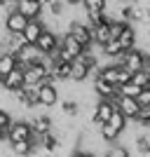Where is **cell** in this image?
<instances>
[{
	"label": "cell",
	"instance_id": "6da1fadb",
	"mask_svg": "<svg viewBox=\"0 0 150 157\" xmlns=\"http://www.w3.org/2000/svg\"><path fill=\"white\" fill-rule=\"evenodd\" d=\"M38 101L42 108H52L61 101V92L56 82H40L38 85Z\"/></svg>",
	"mask_w": 150,
	"mask_h": 157
},
{
	"label": "cell",
	"instance_id": "7a4b0ae2",
	"mask_svg": "<svg viewBox=\"0 0 150 157\" xmlns=\"http://www.w3.org/2000/svg\"><path fill=\"white\" fill-rule=\"evenodd\" d=\"M33 136V127L31 122H26V120H12V124L7 127L5 131V141L7 143H14V141H21V138H31Z\"/></svg>",
	"mask_w": 150,
	"mask_h": 157
},
{
	"label": "cell",
	"instance_id": "3957f363",
	"mask_svg": "<svg viewBox=\"0 0 150 157\" xmlns=\"http://www.w3.org/2000/svg\"><path fill=\"white\" fill-rule=\"evenodd\" d=\"M145 54H143V49H138V47H131V49H124L122 52V59H120V63L127 68V71H141L145 66Z\"/></svg>",
	"mask_w": 150,
	"mask_h": 157
},
{
	"label": "cell",
	"instance_id": "277c9868",
	"mask_svg": "<svg viewBox=\"0 0 150 157\" xmlns=\"http://www.w3.org/2000/svg\"><path fill=\"white\" fill-rule=\"evenodd\" d=\"M68 33L78 40L82 47H91L94 45V38H91V28L87 24H80V21H71L68 24Z\"/></svg>",
	"mask_w": 150,
	"mask_h": 157
},
{
	"label": "cell",
	"instance_id": "5b68a950",
	"mask_svg": "<svg viewBox=\"0 0 150 157\" xmlns=\"http://www.w3.org/2000/svg\"><path fill=\"white\" fill-rule=\"evenodd\" d=\"M33 45L38 47L40 54H45V56H47V54H52L54 49H56V33H54L52 28L45 26V28H42V33L38 35V40H35Z\"/></svg>",
	"mask_w": 150,
	"mask_h": 157
},
{
	"label": "cell",
	"instance_id": "8992f818",
	"mask_svg": "<svg viewBox=\"0 0 150 157\" xmlns=\"http://www.w3.org/2000/svg\"><path fill=\"white\" fill-rule=\"evenodd\" d=\"M113 110H115V103H110L108 98H98V103L94 105V110H91V122L96 127H101L106 120L110 117Z\"/></svg>",
	"mask_w": 150,
	"mask_h": 157
},
{
	"label": "cell",
	"instance_id": "52a82bcc",
	"mask_svg": "<svg viewBox=\"0 0 150 157\" xmlns=\"http://www.w3.org/2000/svg\"><path fill=\"white\" fill-rule=\"evenodd\" d=\"M24 87V71L21 68H12L5 78H0V89L5 92H17Z\"/></svg>",
	"mask_w": 150,
	"mask_h": 157
},
{
	"label": "cell",
	"instance_id": "ba28073f",
	"mask_svg": "<svg viewBox=\"0 0 150 157\" xmlns=\"http://www.w3.org/2000/svg\"><path fill=\"white\" fill-rule=\"evenodd\" d=\"M14 56H17V63H33V61H40L45 54H40V49L33 42H26L14 52Z\"/></svg>",
	"mask_w": 150,
	"mask_h": 157
},
{
	"label": "cell",
	"instance_id": "9c48e42d",
	"mask_svg": "<svg viewBox=\"0 0 150 157\" xmlns=\"http://www.w3.org/2000/svg\"><path fill=\"white\" fill-rule=\"evenodd\" d=\"M26 17L21 12H17V10H12V12L5 14V19H2V28H5L7 33H21L24 31V26H26Z\"/></svg>",
	"mask_w": 150,
	"mask_h": 157
},
{
	"label": "cell",
	"instance_id": "30bf717a",
	"mask_svg": "<svg viewBox=\"0 0 150 157\" xmlns=\"http://www.w3.org/2000/svg\"><path fill=\"white\" fill-rule=\"evenodd\" d=\"M117 110L122 113L127 120H136V115L141 113V105H138V101L134 96H122V94H120V98H117Z\"/></svg>",
	"mask_w": 150,
	"mask_h": 157
},
{
	"label": "cell",
	"instance_id": "8fae6325",
	"mask_svg": "<svg viewBox=\"0 0 150 157\" xmlns=\"http://www.w3.org/2000/svg\"><path fill=\"white\" fill-rule=\"evenodd\" d=\"M42 10H45V7L40 5L38 0H17V12H21L26 19L42 17Z\"/></svg>",
	"mask_w": 150,
	"mask_h": 157
},
{
	"label": "cell",
	"instance_id": "7c38bea8",
	"mask_svg": "<svg viewBox=\"0 0 150 157\" xmlns=\"http://www.w3.org/2000/svg\"><path fill=\"white\" fill-rule=\"evenodd\" d=\"M117 42H120V47H122V49H131V47H136V42H138V33H136V28L131 26L129 21L124 24L122 33L117 35Z\"/></svg>",
	"mask_w": 150,
	"mask_h": 157
},
{
	"label": "cell",
	"instance_id": "4fadbf2b",
	"mask_svg": "<svg viewBox=\"0 0 150 157\" xmlns=\"http://www.w3.org/2000/svg\"><path fill=\"white\" fill-rule=\"evenodd\" d=\"M42 28H45V21H40V17H35V19H28L26 26H24V38H26V42H35L38 40V35L42 33Z\"/></svg>",
	"mask_w": 150,
	"mask_h": 157
},
{
	"label": "cell",
	"instance_id": "5bb4252c",
	"mask_svg": "<svg viewBox=\"0 0 150 157\" xmlns=\"http://www.w3.org/2000/svg\"><path fill=\"white\" fill-rule=\"evenodd\" d=\"M91 92L96 94V96L106 98V96H110V94L115 92V85L108 82V80H103V78H94L91 80Z\"/></svg>",
	"mask_w": 150,
	"mask_h": 157
},
{
	"label": "cell",
	"instance_id": "9a60e30c",
	"mask_svg": "<svg viewBox=\"0 0 150 157\" xmlns=\"http://www.w3.org/2000/svg\"><path fill=\"white\" fill-rule=\"evenodd\" d=\"M87 78H89V68L73 59V63H71V78H68V80L75 82V85H82V82H87Z\"/></svg>",
	"mask_w": 150,
	"mask_h": 157
},
{
	"label": "cell",
	"instance_id": "2e32d148",
	"mask_svg": "<svg viewBox=\"0 0 150 157\" xmlns=\"http://www.w3.org/2000/svg\"><path fill=\"white\" fill-rule=\"evenodd\" d=\"M31 127H33V131H35V134H45V131L54 129V120L49 117V115H33Z\"/></svg>",
	"mask_w": 150,
	"mask_h": 157
},
{
	"label": "cell",
	"instance_id": "e0dca14e",
	"mask_svg": "<svg viewBox=\"0 0 150 157\" xmlns=\"http://www.w3.org/2000/svg\"><path fill=\"white\" fill-rule=\"evenodd\" d=\"M12 68H17V56L10 49H2L0 52V78H5Z\"/></svg>",
	"mask_w": 150,
	"mask_h": 157
},
{
	"label": "cell",
	"instance_id": "ac0fdd59",
	"mask_svg": "<svg viewBox=\"0 0 150 157\" xmlns=\"http://www.w3.org/2000/svg\"><path fill=\"white\" fill-rule=\"evenodd\" d=\"M106 122H108V124H110L113 129H115V131H117V134H120V136H122V131L127 129V122H129V120H127V117H124V115H122V113H120L117 108H115V110L110 113V117L106 120Z\"/></svg>",
	"mask_w": 150,
	"mask_h": 157
},
{
	"label": "cell",
	"instance_id": "d6986e66",
	"mask_svg": "<svg viewBox=\"0 0 150 157\" xmlns=\"http://www.w3.org/2000/svg\"><path fill=\"white\" fill-rule=\"evenodd\" d=\"M98 129H101V138H103L106 143H115V141L120 138V134H117L115 129H113V127L108 124V122H103V124L98 127Z\"/></svg>",
	"mask_w": 150,
	"mask_h": 157
},
{
	"label": "cell",
	"instance_id": "ffe728a7",
	"mask_svg": "<svg viewBox=\"0 0 150 157\" xmlns=\"http://www.w3.org/2000/svg\"><path fill=\"white\" fill-rule=\"evenodd\" d=\"M106 157H129V150H127V145L122 143H110V148L106 150Z\"/></svg>",
	"mask_w": 150,
	"mask_h": 157
},
{
	"label": "cell",
	"instance_id": "44dd1931",
	"mask_svg": "<svg viewBox=\"0 0 150 157\" xmlns=\"http://www.w3.org/2000/svg\"><path fill=\"white\" fill-rule=\"evenodd\" d=\"M115 89H117L120 94H122V96H136L138 92H141V89H143V87H138V85H134V82H124V85H120V87H115Z\"/></svg>",
	"mask_w": 150,
	"mask_h": 157
},
{
	"label": "cell",
	"instance_id": "7402d4cb",
	"mask_svg": "<svg viewBox=\"0 0 150 157\" xmlns=\"http://www.w3.org/2000/svg\"><path fill=\"white\" fill-rule=\"evenodd\" d=\"M131 82L138 87H148L150 85V75L145 73V68H141V71H134L131 73Z\"/></svg>",
	"mask_w": 150,
	"mask_h": 157
},
{
	"label": "cell",
	"instance_id": "603a6c76",
	"mask_svg": "<svg viewBox=\"0 0 150 157\" xmlns=\"http://www.w3.org/2000/svg\"><path fill=\"white\" fill-rule=\"evenodd\" d=\"M63 115H66V117H78V115H80V103H78V101H73V98L63 101Z\"/></svg>",
	"mask_w": 150,
	"mask_h": 157
},
{
	"label": "cell",
	"instance_id": "cb8c5ba5",
	"mask_svg": "<svg viewBox=\"0 0 150 157\" xmlns=\"http://www.w3.org/2000/svg\"><path fill=\"white\" fill-rule=\"evenodd\" d=\"M134 98L138 101V105H141V108H150V85L143 87V89H141Z\"/></svg>",
	"mask_w": 150,
	"mask_h": 157
},
{
	"label": "cell",
	"instance_id": "d4e9b609",
	"mask_svg": "<svg viewBox=\"0 0 150 157\" xmlns=\"http://www.w3.org/2000/svg\"><path fill=\"white\" fill-rule=\"evenodd\" d=\"M12 113H10V110H5V108H0V131H2V134H5V131H7V127H10V124H12Z\"/></svg>",
	"mask_w": 150,
	"mask_h": 157
},
{
	"label": "cell",
	"instance_id": "484cf974",
	"mask_svg": "<svg viewBox=\"0 0 150 157\" xmlns=\"http://www.w3.org/2000/svg\"><path fill=\"white\" fill-rule=\"evenodd\" d=\"M131 80V71H127L122 63L117 66V80H115V87H120V85H124V82H129Z\"/></svg>",
	"mask_w": 150,
	"mask_h": 157
},
{
	"label": "cell",
	"instance_id": "4316f807",
	"mask_svg": "<svg viewBox=\"0 0 150 157\" xmlns=\"http://www.w3.org/2000/svg\"><path fill=\"white\" fill-rule=\"evenodd\" d=\"M82 7H85L87 12H91V10H103L106 0H82Z\"/></svg>",
	"mask_w": 150,
	"mask_h": 157
},
{
	"label": "cell",
	"instance_id": "83f0119b",
	"mask_svg": "<svg viewBox=\"0 0 150 157\" xmlns=\"http://www.w3.org/2000/svg\"><path fill=\"white\" fill-rule=\"evenodd\" d=\"M63 2H66V7H78L82 0H63Z\"/></svg>",
	"mask_w": 150,
	"mask_h": 157
},
{
	"label": "cell",
	"instance_id": "f1b7e54d",
	"mask_svg": "<svg viewBox=\"0 0 150 157\" xmlns=\"http://www.w3.org/2000/svg\"><path fill=\"white\" fill-rule=\"evenodd\" d=\"M143 68H145V73L150 75V61H145V66H143Z\"/></svg>",
	"mask_w": 150,
	"mask_h": 157
},
{
	"label": "cell",
	"instance_id": "f546056e",
	"mask_svg": "<svg viewBox=\"0 0 150 157\" xmlns=\"http://www.w3.org/2000/svg\"><path fill=\"white\" fill-rule=\"evenodd\" d=\"M0 141H5V134H2V131H0Z\"/></svg>",
	"mask_w": 150,
	"mask_h": 157
},
{
	"label": "cell",
	"instance_id": "4dcf8cb0",
	"mask_svg": "<svg viewBox=\"0 0 150 157\" xmlns=\"http://www.w3.org/2000/svg\"><path fill=\"white\" fill-rule=\"evenodd\" d=\"M89 157H98V155H94V152H89Z\"/></svg>",
	"mask_w": 150,
	"mask_h": 157
},
{
	"label": "cell",
	"instance_id": "1f68e13d",
	"mask_svg": "<svg viewBox=\"0 0 150 157\" xmlns=\"http://www.w3.org/2000/svg\"><path fill=\"white\" fill-rule=\"evenodd\" d=\"M0 52H2V42H0Z\"/></svg>",
	"mask_w": 150,
	"mask_h": 157
}]
</instances>
